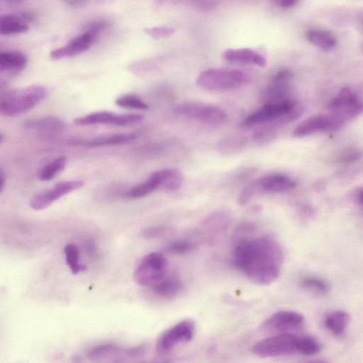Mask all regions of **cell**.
<instances>
[{
  "label": "cell",
  "mask_w": 363,
  "mask_h": 363,
  "mask_svg": "<svg viewBox=\"0 0 363 363\" xmlns=\"http://www.w3.org/2000/svg\"><path fill=\"white\" fill-rule=\"evenodd\" d=\"M321 345L313 336L299 335L298 353L305 356H312L320 352Z\"/></svg>",
  "instance_id": "29"
},
{
  "label": "cell",
  "mask_w": 363,
  "mask_h": 363,
  "mask_svg": "<svg viewBox=\"0 0 363 363\" xmlns=\"http://www.w3.org/2000/svg\"><path fill=\"white\" fill-rule=\"evenodd\" d=\"M173 111L180 116L196 120L199 122L220 126L228 120L225 112L216 106L199 102H185L177 105Z\"/></svg>",
  "instance_id": "9"
},
{
  "label": "cell",
  "mask_w": 363,
  "mask_h": 363,
  "mask_svg": "<svg viewBox=\"0 0 363 363\" xmlns=\"http://www.w3.org/2000/svg\"><path fill=\"white\" fill-rule=\"evenodd\" d=\"M194 323L189 319L183 320L164 331L157 338L156 350L164 354L171 351L180 343L189 342L194 335Z\"/></svg>",
  "instance_id": "10"
},
{
  "label": "cell",
  "mask_w": 363,
  "mask_h": 363,
  "mask_svg": "<svg viewBox=\"0 0 363 363\" xmlns=\"http://www.w3.org/2000/svg\"><path fill=\"white\" fill-rule=\"evenodd\" d=\"M84 184V181L79 179L58 182L52 187L33 195L30 206L36 211L45 209L61 197L82 188Z\"/></svg>",
  "instance_id": "13"
},
{
  "label": "cell",
  "mask_w": 363,
  "mask_h": 363,
  "mask_svg": "<svg viewBox=\"0 0 363 363\" xmlns=\"http://www.w3.org/2000/svg\"><path fill=\"white\" fill-rule=\"evenodd\" d=\"M223 57L230 62L251 63L262 67L267 65L264 57L250 48H230L225 51Z\"/></svg>",
  "instance_id": "20"
},
{
  "label": "cell",
  "mask_w": 363,
  "mask_h": 363,
  "mask_svg": "<svg viewBox=\"0 0 363 363\" xmlns=\"http://www.w3.org/2000/svg\"><path fill=\"white\" fill-rule=\"evenodd\" d=\"M176 29L168 26H155L145 28L144 32L155 40H160L172 36L174 34Z\"/></svg>",
  "instance_id": "33"
},
{
  "label": "cell",
  "mask_w": 363,
  "mask_h": 363,
  "mask_svg": "<svg viewBox=\"0 0 363 363\" xmlns=\"http://www.w3.org/2000/svg\"><path fill=\"white\" fill-rule=\"evenodd\" d=\"M362 157V152L358 150H350L344 152L339 157L341 162H352L358 160Z\"/></svg>",
  "instance_id": "36"
},
{
  "label": "cell",
  "mask_w": 363,
  "mask_h": 363,
  "mask_svg": "<svg viewBox=\"0 0 363 363\" xmlns=\"http://www.w3.org/2000/svg\"><path fill=\"white\" fill-rule=\"evenodd\" d=\"M91 30H86L83 33L70 40L65 46L53 50L50 55L52 60L71 57L86 51L98 36Z\"/></svg>",
  "instance_id": "14"
},
{
  "label": "cell",
  "mask_w": 363,
  "mask_h": 363,
  "mask_svg": "<svg viewBox=\"0 0 363 363\" xmlns=\"http://www.w3.org/2000/svg\"><path fill=\"white\" fill-rule=\"evenodd\" d=\"M168 262L166 257L159 252H151L144 256L137 264L133 278L143 286H152L167 274Z\"/></svg>",
  "instance_id": "7"
},
{
  "label": "cell",
  "mask_w": 363,
  "mask_h": 363,
  "mask_svg": "<svg viewBox=\"0 0 363 363\" xmlns=\"http://www.w3.org/2000/svg\"><path fill=\"white\" fill-rule=\"evenodd\" d=\"M233 262L252 282L268 285L279 276L284 253L280 245L269 237L242 238L235 245Z\"/></svg>",
  "instance_id": "1"
},
{
  "label": "cell",
  "mask_w": 363,
  "mask_h": 363,
  "mask_svg": "<svg viewBox=\"0 0 363 363\" xmlns=\"http://www.w3.org/2000/svg\"><path fill=\"white\" fill-rule=\"evenodd\" d=\"M323 132H334L333 121L329 115L317 114L308 118L298 125L292 135L295 138H303Z\"/></svg>",
  "instance_id": "15"
},
{
  "label": "cell",
  "mask_w": 363,
  "mask_h": 363,
  "mask_svg": "<svg viewBox=\"0 0 363 363\" xmlns=\"http://www.w3.org/2000/svg\"><path fill=\"white\" fill-rule=\"evenodd\" d=\"M115 104L122 108H132L137 110H147L149 106L144 102L138 96L135 94H125L118 97Z\"/></svg>",
  "instance_id": "30"
},
{
  "label": "cell",
  "mask_w": 363,
  "mask_h": 363,
  "mask_svg": "<svg viewBox=\"0 0 363 363\" xmlns=\"http://www.w3.org/2000/svg\"><path fill=\"white\" fill-rule=\"evenodd\" d=\"M32 20L33 16L28 13L3 16L0 20V33L4 35L25 33L29 29L27 22Z\"/></svg>",
  "instance_id": "18"
},
{
  "label": "cell",
  "mask_w": 363,
  "mask_h": 363,
  "mask_svg": "<svg viewBox=\"0 0 363 363\" xmlns=\"http://www.w3.org/2000/svg\"><path fill=\"white\" fill-rule=\"evenodd\" d=\"M302 113L301 106L289 99L277 103H266L257 111L247 116L241 123L243 127H252L268 123L275 126L291 122Z\"/></svg>",
  "instance_id": "2"
},
{
  "label": "cell",
  "mask_w": 363,
  "mask_h": 363,
  "mask_svg": "<svg viewBox=\"0 0 363 363\" xmlns=\"http://www.w3.org/2000/svg\"><path fill=\"white\" fill-rule=\"evenodd\" d=\"M299 335L282 333L269 336L254 345L252 352L261 357H277L298 353Z\"/></svg>",
  "instance_id": "6"
},
{
  "label": "cell",
  "mask_w": 363,
  "mask_h": 363,
  "mask_svg": "<svg viewBox=\"0 0 363 363\" xmlns=\"http://www.w3.org/2000/svg\"><path fill=\"white\" fill-rule=\"evenodd\" d=\"M143 116L137 113L118 114L107 111H100L78 117L73 123L79 126L98 124L128 126L140 123Z\"/></svg>",
  "instance_id": "12"
},
{
  "label": "cell",
  "mask_w": 363,
  "mask_h": 363,
  "mask_svg": "<svg viewBox=\"0 0 363 363\" xmlns=\"http://www.w3.org/2000/svg\"><path fill=\"white\" fill-rule=\"evenodd\" d=\"M350 316L345 311L338 310L329 313L325 319V325L333 334L340 336L345 334L350 323Z\"/></svg>",
  "instance_id": "25"
},
{
  "label": "cell",
  "mask_w": 363,
  "mask_h": 363,
  "mask_svg": "<svg viewBox=\"0 0 363 363\" xmlns=\"http://www.w3.org/2000/svg\"><path fill=\"white\" fill-rule=\"evenodd\" d=\"M26 56L20 52H2L0 53V70L10 73L22 71L27 64Z\"/></svg>",
  "instance_id": "22"
},
{
  "label": "cell",
  "mask_w": 363,
  "mask_h": 363,
  "mask_svg": "<svg viewBox=\"0 0 363 363\" xmlns=\"http://www.w3.org/2000/svg\"><path fill=\"white\" fill-rule=\"evenodd\" d=\"M121 348L112 343H105L90 348L86 355L89 359H99L118 352Z\"/></svg>",
  "instance_id": "31"
},
{
  "label": "cell",
  "mask_w": 363,
  "mask_h": 363,
  "mask_svg": "<svg viewBox=\"0 0 363 363\" xmlns=\"http://www.w3.org/2000/svg\"><path fill=\"white\" fill-rule=\"evenodd\" d=\"M67 158L60 156L43 166L38 172V177L40 181L47 182L52 179L57 174L63 171L67 165Z\"/></svg>",
  "instance_id": "26"
},
{
  "label": "cell",
  "mask_w": 363,
  "mask_h": 363,
  "mask_svg": "<svg viewBox=\"0 0 363 363\" xmlns=\"http://www.w3.org/2000/svg\"><path fill=\"white\" fill-rule=\"evenodd\" d=\"M67 4L72 6H81L85 3L86 0H65Z\"/></svg>",
  "instance_id": "41"
},
{
  "label": "cell",
  "mask_w": 363,
  "mask_h": 363,
  "mask_svg": "<svg viewBox=\"0 0 363 363\" xmlns=\"http://www.w3.org/2000/svg\"><path fill=\"white\" fill-rule=\"evenodd\" d=\"M305 36L308 42L322 50H332L337 45L335 37L327 30L311 29L306 32Z\"/></svg>",
  "instance_id": "24"
},
{
  "label": "cell",
  "mask_w": 363,
  "mask_h": 363,
  "mask_svg": "<svg viewBox=\"0 0 363 363\" xmlns=\"http://www.w3.org/2000/svg\"><path fill=\"white\" fill-rule=\"evenodd\" d=\"M196 244L191 241L180 240L174 241L165 247V251L173 255H184L194 250Z\"/></svg>",
  "instance_id": "32"
},
{
  "label": "cell",
  "mask_w": 363,
  "mask_h": 363,
  "mask_svg": "<svg viewBox=\"0 0 363 363\" xmlns=\"http://www.w3.org/2000/svg\"><path fill=\"white\" fill-rule=\"evenodd\" d=\"M167 231V228L164 226H155L145 228L143 230V236L147 239L156 238L162 236Z\"/></svg>",
  "instance_id": "35"
},
{
  "label": "cell",
  "mask_w": 363,
  "mask_h": 363,
  "mask_svg": "<svg viewBox=\"0 0 363 363\" xmlns=\"http://www.w3.org/2000/svg\"><path fill=\"white\" fill-rule=\"evenodd\" d=\"M22 127L29 130L58 132L65 128V123L58 117L49 116L28 118L23 122Z\"/></svg>",
  "instance_id": "19"
},
{
  "label": "cell",
  "mask_w": 363,
  "mask_h": 363,
  "mask_svg": "<svg viewBox=\"0 0 363 363\" xmlns=\"http://www.w3.org/2000/svg\"><path fill=\"white\" fill-rule=\"evenodd\" d=\"M354 201L363 209V186L358 187L353 192Z\"/></svg>",
  "instance_id": "38"
},
{
  "label": "cell",
  "mask_w": 363,
  "mask_h": 363,
  "mask_svg": "<svg viewBox=\"0 0 363 363\" xmlns=\"http://www.w3.org/2000/svg\"><path fill=\"white\" fill-rule=\"evenodd\" d=\"M275 4L278 5L279 6L284 8V9H289L291 8L296 4H298V2L300 0H274Z\"/></svg>",
  "instance_id": "39"
},
{
  "label": "cell",
  "mask_w": 363,
  "mask_h": 363,
  "mask_svg": "<svg viewBox=\"0 0 363 363\" xmlns=\"http://www.w3.org/2000/svg\"><path fill=\"white\" fill-rule=\"evenodd\" d=\"M5 182H6V177L4 174V172L2 169L0 171V192L1 193L4 186H5Z\"/></svg>",
  "instance_id": "40"
},
{
  "label": "cell",
  "mask_w": 363,
  "mask_h": 363,
  "mask_svg": "<svg viewBox=\"0 0 363 363\" xmlns=\"http://www.w3.org/2000/svg\"><path fill=\"white\" fill-rule=\"evenodd\" d=\"M290 80L272 78L271 82L261 92L260 99L264 104L280 102L290 98Z\"/></svg>",
  "instance_id": "17"
},
{
  "label": "cell",
  "mask_w": 363,
  "mask_h": 363,
  "mask_svg": "<svg viewBox=\"0 0 363 363\" xmlns=\"http://www.w3.org/2000/svg\"><path fill=\"white\" fill-rule=\"evenodd\" d=\"M248 75L240 70L212 68L201 72L196 82L203 89L213 91H232L245 86Z\"/></svg>",
  "instance_id": "5"
},
{
  "label": "cell",
  "mask_w": 363,
  "mask_h": 363,
  "mask_svg": "<svg viewBox=\"0 0 363 363\" xmlns=\"http://www.w3.org/2000/svg\"><path fill=\"white\" fill-rule=\"evenodd\" d=\"M259 192L284 193L294 189L296 182L291 178L279 174L264 176L257 179Z\"/></svg>",
  "instance_id": "16"
},
{
  "label": "cell",
  "mask_w": 363,
  "mask_h": 363,
  "mask_svg": "<svg viewBox=\"0 0 363 363\" xmlns=\"http://www.w3.org/2000/svg\"><path fill=\"white\" fill-rule=\"evenodd\" d=\"M145 351L146 347L144 345H141L128 348L124 352L128 357L138 358L142 357Z\"/></svg>",
  "instance_id": "37"
},
{
  "label": "cell",
  "mask_w": 363,
  "mask_h": 363,
  "mask_svg": "<svg viewBox=\"0 0 363 363\" xmlns=\"http://www.w3.org/2000/svg\"><path fill=\"white\" fill-rule=\"evenodd\" d=\"M259 192L257 180L247 185L239 194L238 202L240 206L248 203Z\"/></svg>",
  "instance_id": "34"
},
{
  "label": "cell",
  "mask_w": 363,
  "mask_h": 363,
  "mask_svg": "<svg viewBox=\"0 0 363 363\" xmlns=\"http://www.w3.org/2000/svg\"><path fill=\"white\" fill-rule=\"evenodd\" d=\"M184 180L182 172L176 168L162 169L152 172L143 182L134 186L123 194L125 199H139L147 196L158 189L175 191Z\"/></svg>",
  "instance_id": "4"
},
{
  "label": "cell",
  "mask_w": 363,
  "mask_h": 363,
  "mask_svg": "<svg viewBox=\"0 0 363 363\" xmlns=\"http://www.w3.org/2000/svg\"><path fill=\"white\" fill-rule=\"evenodd\" d=\"M330 116L343 125L363 113V100L350 87H344L330 99L328 104Z\"/></svg>",
  "instance_id": "8"
},
{
  "label": "cell",
  "mask_w": 363,
  "mask_h": 363,
  "mask_svg": "<svg viewBox=\"0 0 363 363\" xmlns=\"http://www.w3.org/2000/svg\"><path fill=\"white\" fill-rule=\"evenodd\" d=\"M301 285L303 288L320 295L327 294L330 290V286L326 281L313 276L303 277Z\"/></svg>",
  "instance_id": "28"
},
{
  "label": "cell",
  "mask_w": 363,
  "mask_h": 363,
  "mask_svg": "<svg viewBox=\"0 0 363 363\" xmlns=\"http://www.w3.org/2000/svg\"><path fill=\"white\" fill-rule=\"evenodd\" d=\"M48 94L47 88L39 84L7 91L1 95L0 113L4 116L21 115L34 108Z\"/></svg>",
  "instance_id": "3"
},
{
  "label": "cell",
  "mask_w": 363,
  "mask_h": 363,
  "mask_svg": "<svg viewBox=\"0 0 363 363\" xmlns=\"http://www.w3.org/2000/svg\"><path fill=\"white\" fill-rule=\"evenodd\" d=\"M151 287L157 295L165 298H173L182 289V284L177 277L171 275L165 276Z\"/></svg>",
  "instance_id": "23"
},
{
  "label": "cell",
  "mask_w": 363,
  "mask_h": 363,
  "mask_svg": "<svg viewBox=\"0 0 363 363\" xmlns=\"http://www.w3.org/2000/svg\"><path fill=\"white\" fill-rule=\"evenodd\" d=\"M64 252L66 263L73 274H76L86 270V266L79 263V250L74 244L69 243L66 245Z\"/></svg>",
  "instance_id": "27"
},
{
  "label": "cell",
  "mask_w": 363,
  "mask_h": 363,
  "mask_svg": "<svg viewBox=\"0 0 363 363\" xmlns=\"http://www.w3.org/2000/svg\"><path fill=\"white\" fill-rule=\"evenodd\" d=\"M304 324V316L296 311L282 310L270 315L260 325L264 333H294L300 330Z\"/></svg>",
  "instance_id": "11"
},
{
  "label": "cell",
  "mask_w": 363,
  "mask_h": 363,
  "mask_svg": "<svg viewBox=\"0 0 363 363\" xmlns=\"http://www.w3.org/2000/svg\"><path fill=\"white\" fill-rule=\"evenodd\" d=\"M136 138L137 135L134 133H113L101 135L91 140H84L78 143L88 147H100L122 145L133 141Z\"/></svg>",
  "instance_id": "21"
}]
</instances>
